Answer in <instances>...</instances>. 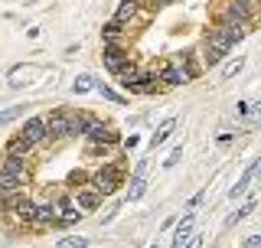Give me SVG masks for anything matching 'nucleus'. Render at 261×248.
<instances>
[{
  "instance_id": "1",
  "label": "nucleus",
  "mask_w": 261,
  "mask_h": 248,
  "mask_svg": "<svg viewBox=\"0 0 261 248\" xmlns=\"http://www.w3.org/2000/svg\"><path fill=\"white\" fill-rule=\"evenodd\" d=\"M30 183V163L20 157H4L0 163V193H23Z\"/></svg>"
},
{
  "instance_id": "2",
  "label": "nucleus",
  "mask_w": 261,
  "mask_h": 248,
  "mask_svg": "<svg viewBox=\"0 0 261 248\" xmlns=\"http://www.w3.org/2000/svg\"><path fill=\"white\" fill-rule=\"evenodd\" d=\"M92 183L101 189V196L108 200V196H114L121 186H124V180H127V170H124V163H101V167H95L92 170Z\"/></svg>"
},
{
  "instance_id": "3",
  "label": "nucleus",
  "mask_w": 261,
  "mask_h": 248,
  "mask_svg": "<svg viewBox=\"0 0 261 248\" xmlns=\"http://www.w3.org/2000/svg\"><path fill=\"white\" fill-rule=\"evenodd\" d=\"M232 43L225 39V33L219 30V27H212L206 33V39H202V59H206V65H216V62H222L228 53H232Z\"/></svg>"
},
{
  "instance_id": "4",
  "label": "nucleus",
  "mask_w": 261,
  "mask_h": 248,
  "mask_svg": "<svg viewBox=\"0 0 261 248\" xmlns=\"http://www.w3.org/2000/svg\"><path fill=\"white\" fill-rule=\"evenodd\" d=\"M258 10V0H228L219 13V20H228V23H242V27H251V16Z\"/></svg>"
},
{
  "instance_id": "5",
  "label": "nucleus",
  "mask_w": 261,
  "mask_h": 248,
  "mask_svg": "<svg viewBox=\"0 0 261 248\" xmlns=\"http://www.w3.org/2000/svg\"><path fill=\"white\" fill-rule=\"evenodd\" d=\"M46 128H49V140H65L72 137V108H56L46 114Z\"/></svg>"
},
{
  "instance_id": "6",
  "label": "nucleus",
  "mask_w": 261,
  "mask_h": 248,
  "mask_svg": "<svg viewBox=\"0 0 261 248\" xmlns=\"http://www.w3.org/2000/svg\"><path fill=\"white\" fill-rule=\"evenodd\" d=\"M153 69H157V76H160V82H163V88H176V85H186V82L193 79L190 72H186V65L179 62V59H176V62H157Z\"/></svg>"
},
{
  "instance_id": "7",
  "label": "nucleus",
  "mask_w": 261,
  "mask_h": 248,
  "mask_svg": "<svg viewBox=\"0 0 261 248\" xmlns=\"http://www.w3.org/2000/svg\"><path fill=\"white\" fill-rule=\"evenodd\" d=\"M127 62H130V53H127L121 43H108V46L101 49V65H105L108 72H114V76H118V72L124 69Z\"/></svg>"
},
{
  "instance_id": "8",
  "label": "nucleus",
  "mask_w": 261,
  "mask_h": 248,
  "mask_svg": "<svg viewBox=\"0 0 261 248\" xmlns=\"http://www.w3.org/2000/svg\"><path fill=\"white\" fill-rule=\"evenodd\" d=\"M72 200H75V206H79L82 212H95L98 206H101L105 196H101V189H98L95 183H88V186L82 183V186L75 189V193H72Z\"/></svg>"
},
{
  "instance_id": "9",
  "label": "nucleus",
  "mask_w": 261,
  "mask_h": 248,
  "mask_svg": "<svg viewBox=\"0 0 261 248\" xmlns=\"http://www.w3.org/2000/svg\"><path fill=\"white\" fill-rule=\"evenodd\" d=\"M20 134L27 137L30 144H36V147L49 144V128H46V114H43V118H27V121H23V128H20Z\"/></svg>"
},
{
  "instance_id": "10",
  "label": "nucleus",
  "mask_w": 261,
  "mask_h": 248,
  "mask_svg": "<svg viewBox=\"0 0 261 248\" xmlns=\"http://www.w3.org/2000/svg\"><path fill=\"white\" fill-rule=\"evenodd\" d=\"M36 216H39V203L33 200V196H23V200L10 209V219L20 222V226H36Z\"/></svg>"
},
{
  "instance_id": "11",
  "label": "nucleus",
  "mask_w": 261,
  "mask_h": 248,
  "mask_svg": "<svg viewBox=\"0 0 261 248\" xmlns=\"http://www.w3.org/2000/svg\"><path fill=\"white\" fill-rule=\"evenodd\" d=\"M258 173H261V157H258V160H255V163H251V167H248V170H245L242 177H239V183L228 189V200H242V193L251 186V180H255Z\"/></svg>"
},
{
  "instance_id": "12",
  "label": "nucleus",
  "mask_w": 261,
  "mask_h": 248,
  "mask_svg": "<svg viewBox=\"0 0 261 248\" xmlns=\"http://www.w3.org/2000/svg\"><path fill=\"white\" fill-rule=\"evenodd\" d=\"M141 13H147V10H141V0H121L118 10H114V20H121L127 27V23L141 20Z\"/></svg>"
},
{
  "instance_id": "13",
  "label": "nucleus",
  "mask_w": 261,
  "mask_h": 248,
  "mask_svg": "<svg viewBox=\"0 0 261 248\" xmlns=\"http://www.w3.org/2000/svg\"><path fill=\"white\" fill-rule=\"evenodd\" d=\"M36 151V144H30L23 134H16L7 140V157H20V160H30V154Z\"/></svg>"
},
{
  "instance_id": "14",
  "label": "nucleus",
  "mask_w": 261,
  "mask_h": 248,
  "mask_svg": "<svg viewBox=\"0 0 261 248\" xmlns=\"http://www.w3.org/2000/svg\"><path fill=\"white\" fill-rule=\"evenodd\" d=\"M193 226H196V216H183V222H176V235H173V248H186L193 238Z\"/></svg>"
},
{
  "instance_id": "15",
  "label": "nucleus",
  "mask_w": 261,
  "mask_h": 248,
  "mask_svg": "<svg viewBox=\"0 0 261 248\" xmlns=\"http://www.w3.org/2000/svg\"><path fill=\"white\" fill-rule=\"evenodd\" d=\"M121 39H124V23L111 16V20L101 27V43L108 46V43H121Z\"/></svg>"
},
{
  "instance_id": "16",
  "label": "nucleus",
  "mask_w": 261,
  "mask_h": 248,
  "mask_svg": "<svg viewBox=\"0 0 261 248\" xmlns=\"http://www.w3.org/2000/svg\"><path fill=\"white\" fill-rule=\"evenodd\" d=\"M141 76H144V69H141V65H134V62H127V65H124V69H121V72H118V79H121V85H124V88H127V92H134V85H137V82H141Z\"/></svg>"
},
{
  "instance_id": "17",
  "label": "nucleus",
  "mask_w": 261,
  "mask_h": 248,
  "mask_svg": "<svg viewBox=\"0 0 261 248\" xmlns=\"http://www.w3.org/2000/svg\"><path fill=\"white\" fill-rule=\"evenodd\" d=\"M173 131H176V118H167V121H163L157 131H153V137H150V151H157V147H163V140H167L170 134H173Z\"/></svg>"
},
{
  "instance_id": "18",
  "label": "nucleus",
  "mask_w": 261,
  "mask_h": 248,
  "mask_svg": "<svg viewBox=\"0 0 261 248\" xmlns=\"http://www.w3.org/2000/svg\"><path fill=\"white\" fill-rule=\"evenodd\" d=\"M144 189H147V173H134V177H130V186H127V196H124V200H127V203L141 200Z\"/></svg>"
},
{
  "instance_id": "19",
  "label": "nucleus",
  "mask_w": 261,
  "mask_h": 248,
  "mask_svg": "<svg viewBox=\"0 0 261 248\" xmlns=\"http://www.w3.org/2000/svg\"><path fill=\"white\" fill-rule=\"evenodd\" d=\"M255 206H258V200H248V203H245V206H242V209H235V212H232V216H228V219H225V229H235V226H239V222H242V219H248V216H251V212H255Z\"/></svg>"
},
{
  "instance_id": "20",
  "label": "nucleus",
  "mask_w": 261,
  "mask_h": 248,
  "mask_svg": "<svg viewBox=\"0 0 261 248\" xmlns=\"http://www.w3.org/2000/svg\"><path fill=\"white\" fill-rule=\"evenodd\" d=\"M33 76H36V69H30V65H16V69H10V76H7V82L16 88V85H23V82H30Z\"/></svg>"
},
{
  "instance_id": "21",
  "label": "nucleus",
  "mask_w": 261,
  "mask_h": 248,
  "mask_svg": "<svg viewBox=\"0 0 261 248\" xmlns=\"http://www.w3.org/2000/svg\"><path fill=\"white\" fill-rule=\"evenodd\" d=\"M72 92L75 95H88V92H98V79L95 76H79L72 82Z\"/></svg>"
},
{
  "instance_id": "22",
  "label": "nucleus",
  "mask_w": 261,
  "mask_h": 248,
  "mask_svg": "<svg viewBox=\"0 0 261 248\" xmlns=\"http://www.w3.org/2000/svg\"><path fill=\"white\" fill-rule=\"evenodd\" d=\"M98 95H101V98H108L111 105H127V98H124V95H118V92H114V88L101 85V82H98Z\"/></svg>"
},
{
  "instance_id": "23",
  "label": "nucleus",
  "mask_w": 261,
  "mask_h": 248,
  "mask_svg": "<svg viewBox=\"0 0 261 248\" xmlns=\"http://www.w3.org/2000/svg\"><path fill=\"white\" fill-rule=\"evenodd\" d=\"M20 114H27V105H16V108H7V111H0V128H4V124H10L13 118H20Z\"/></svg>"
},
{
  "instance_id": "24",
  "label": "nucleus",
  "mask_w": 261,
  "mask_h": 248,
  "mask_svg": "<svg viewBox=\"0 0 261 248\" xmlns=\"http://www.w3.org/2000/svg\"><path fill=\"white\" fill-rule=\"evenodd\" d=\"M179 160H183V144H176L173 151L167 154V160H163V170H173V167H176Z\"/></svg>"
},
{
  "instance_id": "25",
  "label": "nucleus",
  "mask_w": 261,
  "mask_h": 248,
  "mask_svg": "<svg viewBox=\"0 0 261 248\" xmlns=\"http://www.w3.org/2000/svg\"><path fill=\"white\" fill-rule=\"evenodd\" d=\"M59 245H62V248H85L88 238H85V235H69V238H62Z\"/></svg>"
},
{
  "instance_id": "26",
  "label": "nucleus",
  "mask_w": 261,
  "mask_h": 248,
  "mask_svg": "<svg viewBox=\"0 0 261 248\" xmlns=\"http://www.w3.org/2000/svg\"><path fill=\"white\" fill-rule=\"evenodd\" d=\"M245 69V59H242V56H239V59H235V62H228V69H225V79H232V76H239V72Z\"/></svg>"
},
{
  "instance_id": "27",
  "label": "nucleus",
  "mask_w": 261,
  "mask_h": 248,
  "mask_svg": "<svg viewBox=\"0 0 261 248\" xmlns=\"http://www.w3.org/2000/svg\"><path fill=\"white\" fill-rule=\"evenodd\" d=\"M137 144H141V137H137V134H130V137H124V140H121V147H124L127 154H130V151H137Z\"/></svg>"
},
{
  "instance_id": "28",
  "label": "nucleus",
  "mask_w": 261,
  "mask_h": 248,
  "mask_svg": "<svg viewBox=\"0 0 261 248\" xmlns=\"http://www.w3.org/2000/svg\"><path fill=\"white\" fill-rule=\"evenodd\" d=\"M245 245H248V248H261V235H251V238H245Z\"/></svg>"
},
{
  "instance_id": "29",
  "label": "nucleus",
  "mask_w": 261,
  "mask_h": 248,
  "mask_svg": "<svg viewBox=\"0 0 261 248\" xmlns=\"http://www.w3.org/2000/svg\"><path fill=\"white\" fill-rule=\"evenodd\" d=\"M248 111H251V121H261V105H251Z\"/></svg>"
},
{
  "instance_id": "30",
  "label": "nucleus",
  "mask_w": 261,
  "mask_h": 248,
  "mask_svg": "<svg viewBox=\"0 0 261 248\" xmlns=\"http://www.w3.org/2000/svg\"><path fill=\"white\" fill-rule=\"evenodd\" d=\"M170 0H150V7H167Z\"/></svg>"
}]
</instances>
